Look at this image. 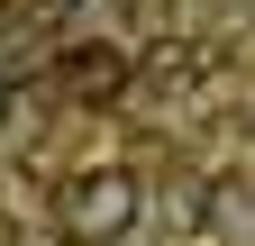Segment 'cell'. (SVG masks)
<instances>
[{"mask_svg": "<svg viewBox=\"0 0 255 246\" xmlns=\"http://www.w3.org/2000/svg\"><path fill=\"white\" fill-rule=\"evenodd\" d=\"M64 228H73L82 246H119L128 219H137V182L128 173H82V182H64Z\"/></svg>", "mask_w": 255, "mask_h": 246, "instance_id": "cell-1", "label": "cell"}, {"mask_svg": "<svg viewBox=\"0 0 255 246\" xmlns=\"http://www.w3.org/2000/svg\"><path fill=\"white\" fill-rule=\"evenodd\" d=\"M64 82H73L82 101H110V91L128 82V64H119V55H73V64H64Z\"/></svg>", "mask_w": 255, "mask_h": 246, "instance_id": "cell-2", "label": "cell"}, {"mask_svg": "<svg viewBox=\"0 0 255 246\" xmlns=\"http://www.w3.org/2000/svg\"><path fill=\"white\" fill-rule=\"evenodd\" d=\"M0 110H9V91H0Z\"/></svg>", "mask_w": 255, "mask_h": 246, "instance_id": "cell-3", "label": "cell"}]
</instances>
